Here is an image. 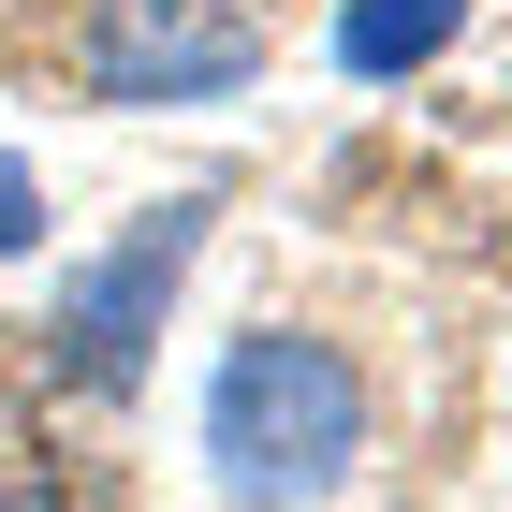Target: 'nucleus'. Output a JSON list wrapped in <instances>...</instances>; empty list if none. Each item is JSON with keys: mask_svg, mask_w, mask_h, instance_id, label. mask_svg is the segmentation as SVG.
Instances as JSON below:
<instances>
[{"mask_svg": "<svg viewBox=\"0 0 512 512\" xmlns=\"http://www.w3.org/2000/svg\"><path fill=\"white\" fill-rule=\"evenodd\" d=\"M366 454V381L337 337H235L205 381V483L235 512H322Z\"/></svg>", "mask_w": 512, "mask_h": 512, "instance_id": "obj_1", "label": "nucleus"}, {"mask_svg": "<svg viewBox=\"0 0 512 512\" xmlns=\"http://www.w3.org/2000/svg\"><path fill=\"white\" fill-rule=\"evenodd\" d=\"M0 512H74V498H59V483H15V469H0Z\"/></svg>", "mask_w": 512, "mask_h": 512, "instance_id": "obj_6", "label": "nucleus"}, {"mask_svg": "<svg viewBox=\"0 0 512 512\" xmlns=\"http://www.w3.org/2000/svg\"><path fill=\"white\" fill-rule=\"evenodd\" d=\"M44 249V191H30V161L0 147V264H30Z\"/></svg>", "mask_w": 512, "mask_h": 512, "instance_id": "obj_5", "label": "nucleus"}, {"mask_svg": "<svg viewBox=\"0 0 512 512\" xmlns=\"http://www.w3.org/2000/svg\"><path fill=\"white\" fill-rule=\"evenodd\" d=\"M205 220H220V205L176 191V205H147L118 249H88V264L59 278V308H44V366H59L74 395H132V381H147L161 322H176V278L205 264Z\"/></svg>", "mask_w": 512, "mask_h": 512, "instance_id": "obj_2", "label": "nucleus"}, {"mask_svg": "<svg viewBox=\"0 0 512 512\" xmlns=\"http://www.w3.org/2000/svg\"><path fill=\"white\" fill-rule=\"evenodd\" d=\"M454 30H469V0H337V59H352L366 88L425 74V59H439Z\"/></svg>", "mask_w": 512, "mask_h": 512, "instance_id": "obj_4", "label": "nucleus"}, {"mask_svg": "<svg viewBox=\"0 0 512 512\" xmlns=\"http://www.w3.org/2000/svg\"><path fill=\"white\" fill-rule=\"evenodd\" d=\"M264 74L249 0H103L88 15V88L103 103H235Z\"/></svg>", "mask_w": 512, "mask_h": 512, "instance_id": "obj_3", "label": "nucleus"}]
</instances>
